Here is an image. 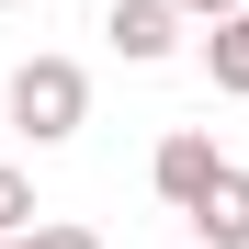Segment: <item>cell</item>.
Here are the masks:
<instances>
[{
    "label": "cell",
    "instance_id": "cell-5",
    "mask_svg": "<svg viewBox=\"0 0 249 249\" xmlns=\"http://www.w3.org/2000/svg\"><path fill=\"white\" fill-rule=\"evenodd\" d=\"M204 79H215L227 102H249V12H227V23H204Z\"/></svg>",
    "mask_w": 249,
    "mask_h": 249
},
{
    "label": "cell",
    "instance_id": "cell-6",
    "mask_svg": "<svg viewBox=\"0 0 249 249\" xmlns=\"http://www.w3.org/2000/svg\"><path fill=\"white\" fill-rule=\"evenodd\" d=\"M12 227H34V181L12 170V159H0V238H12Z\"/></svg>",
    "mask_w": 249,
    "mask_h": 249
},
{
    "label": "cell",
    "instance_id": "cell-2",
    "mask_svg": "<svg viewBox=\"0 0 249 249\" xmlns=\"http://www.w3.org/2000/svg\"><path fill=\"white\" fill-rule=\"evenodd\" d=\"M102 34H113V57H124V68H159V57L181 46V0H113Z\"/></svg>",
    "mask_w": 249,
    "mask_h": 249
},
{
    "label": "cell",
    "instance_id": "cell-7",
    "mask_svg": "<svg viewBox=\"0 0 249 249\" xmlns=\"http://www.w3.org/2000/svg\"><path fill=\"white\" fill-rule=\"evenodd\" d=\"M0 249H102V238H91V227H12Z\"/></svg>",
    "mask_w": 249,
    "mask_h": 249
},
{
    "label": "cell",
    "instance_id": "cell-8",
    "mask_svg": "<svg viewBox=\"0 0 249 249\" xmlns=\"http://www.w3.org/2000/svg\"><path fill=\"white\" fill-rule=\"evenodd\" d=\"M181 12H193V23H227V12H249V0H181Z\"/></svg>",
    "mask_w": 249,
    "mask_h": 249
},
{
    "label": "cell",
    "instance_id": "cell-1",
    "mask_svg": "<svg viewBox=\"0 0 249 249\" xmlns=\"http://www.w3.org/2000/svg\"><path fill=\"white\" fill-rule=\"evenodd\" d=\"M12 124L34 147H68L79 124H91V68L79 57H23L12 68Z\"/></svg>",
    "mask_w": 249,
    "mask_h": 249
},
{
    "label": "cell",
    "instance_id": "cell-4",
    "mask_svg": "<svg viewBox=\"0 0 249 249\" xmlns=\"http://www.w3.org/2000/svg\"><path fill=\"white\" fill-rule=\"evenodd\" d=\"M193 238H204V249H249V170H238V159L204 181V204H193Z\"/></svg>",
    "mask_w": 249,
    "mask_h": 249
},
{
    "label": "cell",
    "instance_id": "cell-3",
    "mask_svg": "<svg viewBox=\"0 0 249 249\" xmlns=\"http://www.w3.org/2000/svg\"><path fill=\"white\" fill-rule=\"evenodd\" d=\"M215 170H227V159H215V136H193V124H181V136H159V159H147L159 204H181V215L204 204V181H215Z\"/></svg>",
    "mask_w": 249,
    "mask_h": 249
},
{
    "label": "cell",
    "instance_id": "cell-9",
    "mask_svg": "<svg viewBox=\"0 0 249 249\" xmlns=\"http://www.w3.org/2000/svg\"><path fill=\"white\" fill-rule=\"evenodd\" d=\"M0 12H12V0H0Z\"/></svg>",
    "mask_w": 249,
    "mask_h": 249
}]
</instances>
